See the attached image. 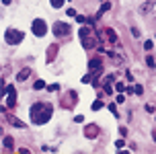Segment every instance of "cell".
Returning a JSON list of instances; mask_svg holds the SVG:
<instances>
[{
	"label": "cell",
	"instance_id": "cell-1",
	"mask_svg": "<svg viewBox=\"0 0 156 154\" xmlns=\"http://www.w3.org/2000/svg\"><path fill=\"white\" fill-rule=\"evenodd\" d=\"M29 115H31V121L35 123V125H43V123H47L49 119H52V115H54V105L52 103H35L33 107H31V111H29Z\"/></svg>",
	"mask_w": 156,
	"mask_h": 154
},
{
	"label": "cell",
	"instance_id": "cell-2",
	"mask_svg": "<svg viewBox=\"0 0 156 154\" xmlns=\"http://www.w3.org/2000/svg\"><path fill=\"white\" fill-rule=\"evenodd\" d=\"M80 39H82V47L84 50H93V47H97V43H101L99 37L95 35L93 27H82L80 29Z\"/></svg>",
	"mask_w": 156,
	"mask_h": 154
},
{
	"label": "cell",
	"instance_id": "cell-3",
	"mask_svg": "<svg viewBox=\"0 0 156 154\" xmlns=\"http://www.w3.org/2000/svg\"><path fill=\"white\" fill-rule=\"evenodd\" d=\"M23 39H25V33L19 31V29H14V27H8L4 31V41L8 43V45H16V43H21Z\"/></svg>",
	"mask_w": 156,
	"mask_h": 154
},
{
	"label": "cell",
	"instance_id": "cell-4",
	"mask_svg": "<svg viewBox=\"0 0 156 154\" xmlns=\"http://www.w3.org/2000/svg\"><path fill=\"white\" fill-rule=\"evenodd\" d=\"M52 31H54V35L56 37H68L70 33H72V27L68 25V23H64V21H56L54 23V27H52Z\"/></svg>",
	"mask_w": 156,
	"mask_h": 154
},
{
	"label": "cell",
	"instance_id": "cell-5",
	"mask_svg": "<svg viewBox=\"0 0 156 154\" xmlns=\"http://www.w3.org/2000/svg\"><path fill=\"white\" fill-rule=\"evenodd\" d=\"M31 31H33L35 37H43V35L47 33V23H45L43 19H35L33 25H31Z\"/></svg>",
	"mask_w": 156,
	"mask_h": 154
},
{
	"label": "cell",
	"instance_id": "cell-6",
	"mask_svg": "<svg viewBox=\"0 0 156 154\" xmlns=\"http://www.w3.org/2000/svg\"><path fill=\"white\" fill-rule=\"evenodd\" d=\"M101 35L109 41V43H113V45H119V39H117V33L111 29V27H103V31H101Z\"/></svg>",
	"mask_w": 156,
	"mask_h": 154
},
{
	"label": "cell",
	"instance_id": "cell-7",
	"mask_svg": "<svg viewBox=\"0 0 156 154\" xmlns=\"http://www.w3.org/2000/svg\"><path fill=\"white\" fill-rule=\"evenodd\" d=\"M4 93H6V107H14V105H16V93H14V86L8 84L6 89H4Z\"/></svg>",
	"mask_w": 156,
	"mask_h": 154
},
{
	"label": "cell",
	"instance_id": "cell-8",
	"mask_svg": "<svg viewBox=\"0 0 156 154\" xmlns=\"http://www.w3.org/2000/svg\"><path fill=\"white\" fill-rule=\"evenodd\" d=\"M99 125L97 123H88V125H84V136L86 138H91V140H95L97 136H99Z\"/></svg>",
	"mask_w": 156,
	"mask_h": 154
},
{
	"label": "cell",
	"instance_id": "cell-9",
	"mask_svg": "<svg viewBox=\"0 0 156 154\" xmlns=\"http://www.w3.org/2000/svg\"><path fill=\"white\" fill-rule=\"evenodd\" d=\"M88 70L95 72V74H99V72L103 70V60H101V58H93V60H88Z\"/></svg>",
	"mask_w": 156,
	"mask_h": 154
},
{
	"label": "cell",
	"instance_id": "cell-10",
	"mask_svg": "<svg viewBox=\"0 0 156 154\" xmlns=\"http://www.w3.org/2000/svg\"><path fill=\"white\" fill-rule=\"evenodd\" d=\"M76 103H78V95H76V91H70V95L64 99L62 105H64V107H74Z\"/></svg>",
	"mask_w": 156,
	"mask_h": 154
},
{
	"label": "cell",
	"instance_id": "cell-11",
	"mask_svg": "<svg viewBox=\"0 0 156 154\" xmlns=\"http://www.w3.org/2000/svg\"><path fill=\"white\" fill-rule=\"evenodd\" d=\"M33 74V70L31 68H23L19 74H16V82H25V80H29V76Z\"/></svg>",
	"mask_w": 156,
	"mask_h": 154
},
{
	"label": "cell",
	"instance_id": "cell-12",
	"mask_svg": "<svg viewBox=\"0 0 156 154\" xmlns=\"http://www.w3.org/2000/svg\"><path fill=\"white\" fill-rule=\"evenodd\" d=\"M154 4H156V0H146V2L138 8V10H140V14H148V12L154 8Z\"/></svg>",
	"mask_w": 156,
	"mask_h": 154
},
{
	"label": "cell",
	"instance_id": "cell-13",
	"mask_svg": "<svg viewBox=\"0 0 156 154\" xmlns=\"http://www.w3.org/2000/svg\"><path fill=\"white\" fill-rule=\"evenodd\" d=\"M6 121L12 125V127H19V129H25V123L21 121L19 117H14V115H6Z\"/></svg>",
	"mask_w": 156,
	"mask_h": 154
},
{
	"label": "cell",
	"instance_id": "cell-14",
	"mask_svg": "<svg viewBox=\"0 0 156 154\" xmlns=\"http://www.w3.org/2000/svg\"><path fill=\"white\" fill-rule=\"evenodd\" d=\"M58 54V45H52L49 50H47V64H52L54 62V56Z\"/></svg>",
	"mask_w": 156,
	"mask_h": 154
},
{
	"label": "cell",
	"instance_id": "cell-15",
	"mask_svg": "<svg viewBox=\"0 0 156 154\" xmlns=\"http://www.w3.org/2000/svg\"><path fill=\"white\" fill-rule=\"evenodd\" d=\"M12 142H14V140H12L10 136H4V138H2V146H4V148L8 150V152L12 150Z\"/></svg>",
	"mask_w": 156,
	"mask_h": 154
},
{
	"label": "cell",
	"instance_id": "cell-16",
	"mask_svg": "<svg viewBox=\"0 0 156 154\" xmlns=\"http://www.w3.org/2000/svg\"><path fill=\"white\" fill-rule=\"evenodd\" d=\"M109 8H111V2H103V4H101V8H99V14H97V16H101V14H103V12H107Z\"/></svg>",
	"mask_w": 156,
	"mask_h": 154
},
{
	"label": "cell",
	"instance_id": "cell-17",
	"mask_svg": "<svg viewBox=\"0 0 156 154\" xmlns=\"http://www.w3.org/2000/svg\"><path fill=\"white\" fill-rule=\"evenodd\" d=\"M146 64H148V68H156V60H154V56H146Z\"/></svg>",
	"mask_w": 156,
	"mask_h": 154
},
{
	"label": "cell",
	"instance_id": "cell-18",
	"mask_svg": "<svg viewBox=\"0 0 156 154\" xmlns=\"http://www.w3.org/2000/svg\"><path fill=\"white\" fill-rule=\"evenodd\" d=\"M142 93H144V86H142V84H136V86H133V95H138V97H140Z\"/></svg>",
	"mask_w": 156,
	"mask_h": 154
},
{
	"label": "cell",
	"instance_id": "cell-19",
	"mask_svg": "<svg viewBox=\"0 0 156 154\" xmlns=\"http://www.w3.org/2000/svg\"><path fill=\"white\" fill-rule=\"evenodd\" d=\"M107 109H109V111H111V113H113V115H115V117H117V115H119V111H117V105H115V103H111V105H109V107H107Z\"/></svg>",
	"mask_w": 156,
	"mask_h": 154
},
{
	"label": "cell",
	"instance_id": "cell-20",
	"mask_svg": "<svg viewBox=\"0 0 156 154\" xmlns=\"http://www.w3.org/2000/svg\"><path fill=\"white\" fill-rule=\"evenodd\" d=\"M35 91H41V89H45V82H43V80H35Z\"/></svg>",
	"mask_w": 156,
	"mask_h": 154
},
{
	"label": "cell",
	"instance_id": "cell-21",
	"mask_svg": "<svg viewBox=\"0 0 156 154\" xmlns=\"http://www.w3.org/2000/svg\"><path fill=\"white\" fill-rule=\"evenodd\" d=\"M49 4H52L54 8H60V6L64 4V0H49Z\"/></svg>",
	"mask_w": 156,
	"mask_h": 154
},
{
	"label": "cell",
	"instance_id": "cell-22",
	"mask_svg": "<svg viewBox=\"0 0 156 154\" xmlns=\"http://www.w3.org/2000/svg\"><path fill=\"white\" fill-rule=\"evenodd\" d=\"M99 109H103V101H95L93 103V111H99Z\"/></svg>",
	"mask_w": 156,
	"mask_h": 154
},
{
	"label": "cell",
	"instance_id": "cell-23",
	"mask_svg": "<svg viewBox=\"0 0 156 154\" xmlns=\"http://www.w3.org/2000/svg\"><path fill=\"white\" fill-rule=\"evenodd\" d=\"M47 91H49V93H58V91H60V84H49Z\"/></svg>",
	"mask_w": 156,
	"mask_h": 154
},
{
	"label": "cell",
	"instance_id": "cell-24",
	"mask_svg": "<svg viewBox=\"0 0 156 154\" xmlns=\"http://www.w3.org/2000/svg\"><path fill=\"white\" fill-rule=\"evenodd\" d=\"M115 89H117V93H123V91H125V84H123V82H117Z\"/></svg>",
	"mask_w": 156,
	"mask_h": 154
},
{
	"label": "cell",
	"instance_id": "cell-25",
	"mask_svg": "<svg viewBox=\"0 0 156 154\" xmlns=\"http://www.w3.org/2000/svg\"><path fill=\"white\" fill-rule=\"evenodd\" d=\"M144 50H146V52L152 50V41H146V43H144Z\"/></svg>",
	"mask_w": 156,
	"mask_h": 154
},
{
	"label": "cell",
	"instance_id": "cell-26",
	"mask_svg": "<svg viewBox=\"0 0 156 154\" xmlns=\"http://www.w3.org/2000/svg\"><path fill=\"white\" fill-rule=\"evenodd\" d=\"M146 111H148V113H154V105H152V103L146 105Z\"/></svg>",
	"mask_w": 156,
	"mask_h": 154
},
{
	"label": "cell",
	"instance_id": "cell-27",
	"mask_svg": "<svg viewBox=\"0 0 156 154\" xmlns=\"http://www.w3.org/2000/svg\"><path fill=\"white\" fill-rule=\"evenodd\" d=\"M76 21H78V23H86V16H82V14H78V16H76Z\"/></svg>",
	"mask_w": 156,
	"mask_h": 154
},
{
	"label": "cell",
	"instance_id": "cell-28",
	"mask_svg": "<svg viewBox=\"0 0 156 154\" xmlns=\"http://www.w3.org/2000/svg\"><path fill=\"white\" fill-rule=\"evenodd\" d=\"M74 121H76V123H82V121H84V117H82V115H76V117H74Z\"/></svg>",
	"mask_w": 156,
	"mask_h": 154
},
{
	"label": "cell",
	"instance_id": "cell-29",
	"mask_svg": "<svg viewBox=\"0 0 156 154\" xmlns=\"http://www.w3.org/2000/svg\"><path fill=\"white\" fill-rule=\"evenodd\" d=\"M115 146H117V148H123V146H125V142H123V140H117V142H115Z\"/></svg>",
	"mask_w": 156,
	"mask_h": 154
},
{
	"label": "cell",
	"instance_id": "cell-30",
	"mask_svg": "<svg viewBox=\"0 0 156 154\" xmlns=\"http://www.w3.org/2000/svg\"><path fill=\"white\" fill-rule=\"evenodd\" d=\"M105 80H107V82H113V80H115V74H109V76H107Z\"/></svg>",
	"mask_w": 156,
	"mask_h": 154
},
{
	"label": "cell",
	"instance_id": "cell-31",
	"mask_svg": "<svg viewBox=\"0 0 156 154\" xmlns=\"http://www.w3.org/2000/svg\"><path fill=\"white\" fill-rule=\"evenodd\" d=\"M66 12H68V16H76V10H74V8H70V10H66Z\"/></svg>",
	"mask_w": 156,
	"mask_h": 154
},
{
	"label": "cell",
	"instance_id": "cell-32",
	"mask_svg": "<svg viewBox=\"0 0 156 154\" xmlns=\"http://www.w3.org/2000/svg\"><path fill=\"white\" fill-rule=\"evenodd\" d=\"M10 2H12V0H2V4H4V6H8Z\"/></svg>",
	"mask_w": 156,
	"mask_h": 154
}]
</instances>
